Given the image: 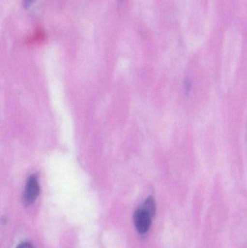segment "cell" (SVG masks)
<instances>
[{
	"mask_svg": "<svg viewBox=\"0 0 247 248\" xmlns=\"http://www.w3.org/2000/svg\"><path fill=\"white\" fill-rule=\"evenodd\" d=\"M17 248H33V246L29 243H22L17 246Z\"/></svg>",
	"mask_w": 247,
	"mask_h": 248,
	"instance_id": "5b68a950",
	"label": "cell"
},
{
	"mask_svg": "<svg viewBox=\"0 0 247 248\" xmlns=\"http://www.w3.org/2000/svg\"><path fill=\"white\" fill-rule=\"evenodd\" d=\"M120 1H123V0H120Z\"/></svg>",
	"mask_w": 247,
	"mask_h": 248,
	"instance_id": "8992f818",
	"label": "cell"
},
{
	"mask_svg": "<svg viewBox=\"0 0 247 248\" xmlns=\"http://www.w3.org/2000/svg\"><path fill=\"white\" fill-rule=\"evenodd\" d=\"M39 195V185L37 176L34 174L31 175L28 179L26 188H25L24 195H23L25 203L26 205H30L33 203L37 199Z\"/></svg>",
	"mask_w": 247,
	"mask_h": 248,
	"instance_id": "7a4b0ae2",
	"label": "cell"
},
{
	"mask_svg": "<svg viewBox=\"0 0 247 248\" xmlns=\"http://www.w3.org/2000/svg\"><path fill=\"white\" fill-rule=\"evenodd\" d=\"M144 208L146 210L152 217L155 216V210H156V205H155V201L152 197H149L144 202L142 205Z\"/></svg>",
	"mask_w": 247,
	"mask_h": 248,
	"instance_id": "3957f363",
	"label": "cell"
},
{
	"mask_svg": "<svg viewBox=\"0 0 247 248\" xmlns=\"http://www.w3.org/2000/svg\"><path fill=\"white\" fill-rule=\"evenodd\" d=\"M152 216L143 207L136 210L133 216V221L139 234H146L150 228Z\"/></svg>",
	"mask_w": 247,
	"mask_h": 248,
	"instance_id": "6da1fadb",
	"label": "cell"
},
{
	"mask_svg": "<svg viewBox=\"0 0 247 248\" xmlns=\"http://www.w3.org/2000/svg\"><path fill=\"white\" fill-rule=\"evenodd\" d=\"M37 0H23V6L25 8H29L34 4Z\"/></svg>",
	"mask_w": 247,
	"mask_h": 248,
	"instance_id": "277c9868",
	"label": "cell"
}]
</instances>
